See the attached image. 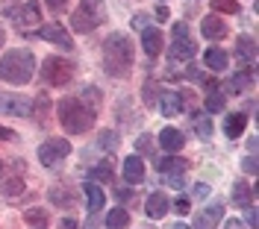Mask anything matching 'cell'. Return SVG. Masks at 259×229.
Segmentation results:
<instances>
[{"instance_id":"e0dca14e","label":"cell","mask_w":259,"mask_h":229,"mask_svg":"<svg viewBox=\"0 0 259 229\" xmlns=\"http://www.w3.org/2000/svg\"><path fill=\"white\" fill-rule=\"evenodd\" d=\"M159 144H162V150H168V153H180V150L186 147V135L180 130H174V127H165V130L159 132Z\"/></svg>"},{"instance_id":"6da1fadb","label":"cell","mask_w":259,"mask_h":229,"mask_svg":"<svg viewBox=\"0 0 259 229\" xmlns=\"http://www.w3.org/2000/svg\"><path fill=\"white\" fill-rule=\"evenodd\" d=\"M103 68L106 74L115 80H127L133 74V62H136V47H133V38L127 33H112L103 38Z\"/></svg>"},{"instance_id":"681fc988","label":"cell","mask_w":259,"mask_h":229,"mask_svg":"<svg viewBox=\"0 0 259 229\" xmlns=\"http://www.w3.org/2000/svg\"><path fill=\"white\" fill-rule=\"evenodd\" d=\"M168 229H192V226H186V223H171Z\"/></svg>"},{"instance_id":"60d3db41","label":"cell","mask_w":259,"mask_h":229,"mask_svg":"<svg viewBox=\"0 0 259 229\" xmlns=\"http://www.w3.org/2000/svg\"><path fill=\"white\" fill-rule=\"evenodd\" d=\"M15 138H18L15 130H9V127H3V124H0V141H15Z\"/></svg>"},{"instance_id":"4316f807","label":"cell","mask_w":259,"mask_h":229,"mask_svg":"<svg viewBox=\"0 0 259 229\" xmlns=\"http://www.w3.org/2000/svg\"><path fill=\"white\" fill-rule=\"evenodd\" d=\"M189 121H192V130L200 135V138H209L212 135V121L206 112H192L189 115Z\"/></svg>"},{"instance_id":"d4e9b609","label":"cell","mask_w":259,"mask_h":229,"mask_svg":"<svg viewBox=\"0 0 259 229\" xmlns=\"http://www.w3.org/2000/svg\"><path fill=\"white\" fill-rule=\"evenodd\" d=\"M30 115L35 118V124H48V118H50V97H48V91H41L38 97L32 100V109H30Z\"/></svg>"},{"instance_id":"4dcf8cb0","label":"cell","mask_w":259,"mask_h":229,"mask_svg":"<svg viewBox=\"0 0 259 229\" xmlns=\"http://www.w3.org/2000/svg\"><path fill=\"white\" fill-rule=\"evenodd\" d=\"M92 177H95L97 182H115V170H112V162H100L92 170Z\"/></svg>"},{"instance_id":"f907efd6","label":"cell","mask_w":259,"mask_h":229,"mask_svg":"<svg viewBox=\"0 0 259 229\" xmlns=\"http://www.w3.org/2000/svg\"><path fill=\"white\" fill-rule=\"evenodd\" d=\"M3 41H6V30L0 27V47H3Z\"/></svg>"},{"instance_id":"7402d4cb","label":"cell","mask_w":259,"mask_h":229,"mask_svg":"<svg viewBox=\"0 0 259 229\" xmlns=\"http://www.w3.org/2000/svg\"><path fill=\"white\" fill-rule=\"evenodd\" d=\"M156 167H159V174H180V177H183V174L192 167V162L183 159V156H165V159L156 162Z\"/></svg>"},{"instance_id":"816d5d0a","label":"cell","mask_w":259,"mask_h":229,"mask_svg":"<svg viewBox=\"0 0 259 229\" xmlns=\"http://www.w3.org/2000/svg\"><path fill=\"white\" fill-rule=\"evenodd\" d=\"M0 167H3V162H0Z\"/></svg>"},{"instance_id":"b9f144b4","label":"cell","mask_w":259,"mask_h":229,"mask_svg":"<svg viewBox=\"0 0 259 229\" xmlns=\"http://www.w3.org/2000/svg\"><path fill=\"white\" fill-rule=\"evenodd\" d=\"M142 91H145V103H147V106H153V103H156V94H153V82H147Z\"/></svg>"},{"instance_id":"7a4b0ae2","label":"cell","mask_w":259,"mask_h":229,"mask_svg":"<svg viewBox=\"0 0 259 229\" xmlns=\"http://www.w3.org/2000/svg\"><path fill=\"white\" fill-rule=\"evenodd\" d=\"M35 74V56L32 50L15 47V50H6L3 59H0V80L12 82V85H27Z\"/></svg>"},{"instance_id":"ac0fdd59","label":"cell","mask_w":259,"mask_h":229,"mask_svg":"<svg viewBox=\"0 0 259 229\" xmlns=\"http://www.w3.org/2000/svg\"><path fill=\"white\" fill-rule=\"evenodd\" d=\"M124 180H127L130 185L145 182V162H142V156H127V159H124Z\"/></svg>"},{"instance_id":"8fae6325","label":"cell","mask_w":259,"mask_h":229,"mask_svg":"<svg viewBox=\"0 0 259 229\" xmlns=\"http://www.w3.org/2000/svg\"><path fill=\"white\" fill-rule=\"evenodd\" d=\"M38 38H45V41H50V44H56V47H62V50H74V38H71V33H68L65 27H59V24H48V27H41V30H38Z\"/></svg>"},{"instance_id":"ee69618b","label":"cell","mask_w":259,"mask_h":229,"mask_svg":"<svg viewBox=\"0 0 259 229\" xmlns=\"http://www.w3.org/2000/svg\"><path fill=\"white\" fill-rule=\"evenodd\" d=\"M244 170H247V174H256V159H253V156L244 159Z\"/></svg>"},{"instance_id":"7dc6e473","label":"cell","mask_w":259,"mask_h":229,"mask_svg":"<svg viewBox=\"0 0 259 229\" xmlns=\"http://www.w3.org/2000/svg\"><path fill=\"white\" fill-rule=\"evenodd\" d=\"M227 229H244V223L239 217H233V220H227Z\"/></svg>"},{"instance_id":"836d02e7","label":"cell","mask_w":259,"mask_h":229,"mask_svg":"<svg viewBox=\"0 0 259 229\" xmlns=\"http://www.w3.org/2000/svg\"><path fill=\"white\" fill-rule=\"evenodd\" d=\"M80 100L92 109V112H97V109H100V103H103V97H100V91H97V88H85V91L80 94Z\"/></svg>"},{"instance_id":"f546056e","label":"cell","mask_w":259,"mask_h":229,"mask_svg":"<svg viewBox=\"0 0 259 229\" xmlns=\"http://www.w3.org/2000/svg\"><path fill=\"white\" fill-rule=\"evenodd\" d=\"M24 220L32 223V226H38V229H45L50 223V212L48 209H27V212H24Z\"/></svg>"},{"instance_id":"c3c4849f","label":"cell","mask_w":259,"mask_h":229,"mask_svg":"<svg viewBox=\"0 0 259 229\" xmlns=\"http://www.w3.org/2000/svg\"><path fill=\"white\" fill-rule=\"evenodd\" d=\"M156 18H159V21H165V18H168V6H159V9H156Z\"/></svg>"},{"instance_id":"4fadbf2b","label":"cell","mask_w":259,"mask_h":229,"mask_svg":"<svg viewBox=\"0 0 259 229\" xmlns=\"http://www.w3.org/2000/svg\"><path fill=\"white\" fill-rule=\"evenodd\" d=\"M12 18H15L18 30H27V27H32V24H38V21H41V15H38V3H35V0H27L21 9L12 12Z\"/></svg>"},{"instance_id":"cb8c5ba5","label":"cell","mask_w":259,"mask_h":229,"mask_svg":"<svg viewBox=\"0 0 259 229\" xmlns=\"http://www.w3.org/2000/svg\"><path fill=\"white\" fill-rule=\"evenodd\" d=\"M227 62H230V56H227L221 47H209L206 50V56H203V65L209 68L212 74H221V71L227 68Z\"/></svg>"},{"instance_id":"9a60e30c","label":"cell","mask_w":259,"mask_h":229,"mask_svg":"<svg viewBox=\"0 0 259 229\" xmlns=\"http://www.w3.org/2000/svg\"><path fill=\"white\" fill-rule=\"evenodd\" d=\"M236 59L244 62V68H253V59H256V41H253V35H239V41H236Z\"/></svg>"},{"instance_id":"3957f363","label":"cell","mask_w":259,"mask_h":229,"mask_svg":"<svg viewBox=\"0 0 259 229\" xmlns=\"http://www.w3.org/2000/svg\"><path fill=\"white\" fill-rule=\"evenodd\" d=\"M59 124L71 135H82L95 127V112L80 97H62L59 100Z\"/></svg>"},{"instance_id":"7c38bea8","label":"cell","mask_w":259,"mask_h":229,"mask_svg":"<svg viewBox=\"0 0 259 229\" xmlns=\"http://www.w3.org/2000/svg\"><path fill=\"white\" fill-rule=\"evenodd\" d=\"M159 109H162L165 118H177V115H183L186 112V97H183V91H162Z\"/></svg>"},{"instance_id":"8d00e7d4","label":"cell","mask_w":259,"mask_h":229,"mask_svg":"<svg viewBox=\"0 0 259 229\" xmlns=\"http://www.w3.org/2000/svg\"><path fill=\"white\" fill-rule=\"evenodd\" d=\"M100 144H103V147H115V144H118V141H115V132L112 130H103V132H100Z\"/></svg>"},{"instance_id":"d6986e66","label":"cell","mask_w":259,"mask_h":229,"mask_svg":"<svg viewBox=\"0 0 259 229\" xmlns=\"http://www.w3.org/2000/svg\"><path fill=\"white\" fill-rule=\"evenodd\" d=\"M74 200H77L74 185H53V188H50V203L59 206V209H71Z\"/></svg>"},{"instance_id":"ba28073f","label":"cell","mask_w":259,"mask_h":229,"mask_svg":"<svg viewBox=\"0 0 259 229\" xmlns=\"http://www.w3.org/2000/svg\"><path fill=\"white\" fill-rule=\"evenodd\" d=\"M71 153V141L68 138H48L41 147H38V162L53 167V164H59Z\"/></svg>"},{"instance_id":"f6af8a7d","label":"cell","mask_w":259,"mask_h":229,"mask_svg":"<svg viewBox=\"0 0 259 229\" xmlns=\"http://www.w3.org/2000/svg\"><path fill=\"white\" fill-rule=\"evenodd\" d=\"M247 223H250L253 229H256V223H259L256 220V209H253V206H247Z\"/></svg>"},{"instance_id":"f35d334b","label":"cell","mask_w":259,"mask_h":229,"mask_svg":"<svg viewBox=\"0 0 259 229\" xmlns=\"http://www.w3.org/2000/svg\"><path fill=\"white\" fill-rule=\"evenodd\" d=\"M150 147H153V141H150V135H142V138L136 141V150H139V153H150Z\"/></svg>"},{"instance_id":"d6a6232c","label":"cell","mask_w":259,"mask_h":229,"mask_svg":"<svg viewBox=\"0 0 259 229\" xmlns=\"http://www.w3.org/2000/svg\"><path fill=\"white\" fill-rule=\"evenodd\" d=\"M212 12L236 15V12H239V0H212Z\"/></svg>"},{"instance_id":"484cf974","label":"cell","mask_w":259,"mask_h":229,"mask_svg":"<svg viewBox=\"0 0 259 229\" xmlns=\"http://www.w3.org/2000/svg\"><path fill=\"white\" fill-rule=\"evenodd\" d=\"M230 88H233L236 94L250 91V88H253V68H239V74L230 80Z\"/></svg>"},{"instance_id":"d590c367","label":"cell","mask_w":259,"mask_h":229,"mask_svg":"<svg viewBox=\"0 0 259 229\" xmlns=\"http://www.w3.org/2000/svg\"><path fill=\"white\" fill-rule=\"evenodd\" d=\"M45 3H48V9L53 12V15H62L65 9H68V3H71V0H45Z\"/></svg>"},{"instance_id":"e575fe53","label":"cell","mask_w":259,"mask_h":229,"mask_svg":"<svg viewBox=\"0 0 259 229\" xmlns=\"http://www.w3.org/2000/svg\"><path fill=\"white\" fill-rule=\"evenodd\" d=\"M171 209H174L177 214H189L192 212V200H189V197H177V200L171 203Z\"/></svg>"},{"instance_id":"8992f818","label":"cell","mask_w":259,"mask_h":229,"mask_svg":"<svg viewBox=\"0 0 259 229\" xmlns=\"http://www.w3.org/2000/svg\"><path fill=\"white\" fill-rule=\"evenodd\" d=\"M41 80L48 85H68L74 80V62H68L65 56H48L45 65H41Z\"/></svg>"},{"instance_id":"ffe728a7","label":"cell","mask_w":259,"mask_h":229,"mask_svg":"<svg viewBox=\"0 0 259 229\" xmlns=\"http://www.w3.org/2000/svg\"><path fill=\"white\" fill-rule=\"evenodd\" d=\"M168 209H171V203H168V197L162 194V191H156V194H150V197H147V203H145V212H147V217H153V220H159V217H165V214H168Z\"/></svg>"},{"instance_id":"5bb4252c","label":"cell","mask_w":259,"mask_h":229,"mask_svg":"<svg viewBox=\"0 0 259 229\" xmlns=\"http://www.w3.org/2000/svg\"><path fill=\"white\" fill-rule=\"evenodd\" d=\"M200 33H203V38H209V41H221V38H227V21H221V18L212 12V15L203 18Z\"/></svg>"},{"instance_id":"9c48e42d","label":"cell","mask_w":259,"mask_h":229,"mask_svg":"<svg viewBox=\"0 0 259 229\" xmlns=\"http://www.w3.org/2000/svg\"><path fill=\"white\" fill-rule=\"evenodd\" d=\"M32 103L21 94H0V115H12V118H27Z\"/></svg>"},{"instance_id":"1f68e13d","label":"cell","mask_w":259,"mask_h":229,"mask_svg":"<svg viewBox=\"0 0 259 229\" xmlns=\"http://www.w3.org/2000/svg\"><path fill=\"white\" fill-rule=\"evenodd\" d=\"M227 106V97L221 91H212L209 97H206V115H215V112H224Z\"/></svg>"},{"instance_id":"44dd1931","label":"cell","mask_w":259,"mask_h":229,"mask_svg":"<svg viewBox=\"0 0 259 229\" xmlns=\"http://www.w3.org/2000/svg\"><path fill=\"white\" fill-rule=\"evenodd\" d=\"M244 127H247V115L244 112H230L227 115V121H224V132H227V138H242V132Z\"/></svg>"},{"instance_id":"ab89813d","label":"cell","mask_w":259,"mask_h":229,"mask_svg":"<svg viewBox=\"0 0 259 229\" xmlns=\"http://www.w3.org/2000/svg\"><path fill=\"white\" fill-rule=\"evenodd\" d=\"M162 177H165V182H168L171 188H183V185H186V182H183V177H180V174H162Z\"/></svg>"},{"instance_id":"603a6c76","label":"cell","mask_w":259,"mask_h":229,"mask_svg":"<svg viewBox=\"0 0 259 229\" xmlns=\"http://www.w3.org/2000/svg\"><path fill=\"white\" fill-rule=\"evenodd\" d=\"M82 191H85V200H89V212L97 214L100 209H103V203H106L103 188H100L97 182H85V185H82Z\"/></svg>"},{"instance_id":"5b68a950","label":"cell","mask_w":259,"mask_h":229,"mask_svg":"<svg viewBox=\"0 0 259 229\" xmlns=\"http://www.w3.org/2000/svg\"><path fill=\"white\" fill-rule=\"evenodd\" d=\"M194 53H197V44H194L192 33H189V24H186V21H177V24H174V33H171L168 56H171L174 62H189V59H194Z\"/></svg>"},{"instance_id":"74e56055","label":"cell","mask_w":259,"mask_h":229,"mask_svg":"<svg viewBox=\"0 0 259 229\" xmlns=\"http://www.w3.org/2000/svg\"><path fill=\"white\" fill-rule=\"evenodd\" d=\"M147 21H150V18H147V12H136V15H133V27H136V30H145Z\"/></svg>"},{"instance_id":"30bf717a","label":"cell","mask_w":259,"mask_h":229,"mask_svg":"<svg viewBox=\"0 0 259 229\" xmlns=\"http://www.w3.org/2000/svg\"><path fill=\"white\" fill-rule=\"evenodd\" d=\"M224 217V206L215 200V203H209L206 209H200V212L192 217V229H215V223Z\"/></svg>"},{"instance_id":"52a82bcc","label":"cell","mask_w":259,"mask_h":229,"mask_svg":"<svg viewBox=\"0 0 259 229\" xmlns=\"http://www.w3.org/2000/svg\"><path fill=\"white\" fill-rule=\"evenodd\" d=\"M3 180H0V194L3 197H18L24 191V162H12L9 167H0Z\"/></svg>"},{"instance_id":"277c9868","label":"cell","mask_w":259,"mask_h":229,"mask_svg":"<svg viewBox=\"0 0 259 229\" xmlns=\"http://www.w3.org/2000/svg\"><path fill=\"white\" fill-rule=\"evenodd\" d=\"M106 18H109V12H106L103 0H80V6L71 15V30L74 33H92L100 24H106Z\"/></svg>"},{"instance_id":"f1b7e54d","label":"cell","mask_w":259,"mask_h":229,"mask_svg":"<svg viewBox=\"0 0 259 229\" xmlns=\"http://www.w3.org/2000/svg\"><path fill=\"white\" fill-rule=\"evenodd\" d=\"M130 226V212L127 209H112L109 212V217H106V229H127Z\"/></svg>"},{"instance_id":"2e32d148","label":"cell","mask_w":259,"mask_h":229,"mask_svg":"<svg viewBox=\"0 0 259 229\" xmlns=\"http://www.w3.org/2000/svg\"><path fill=\"white\" fill-rule=\"evenodd\" d=\"M142 44H145L147 56H159L162 44H165V35H162V30H156V27H145V30H142Z\"/></svg>"},{"instance_id":"83f0119b","label":"cell","mask_w":259,"mask_h":229,"mask_svg":"<svg viewBox=\"0 0 259 229\" xmlns=\"http://www.w3.org/2000/svg\"><path fill=\"white\" fill-rule=\"evenodd\" d=\"M233 203L242 206V209L253 206V188H250L247 182H236V185H233Z\"/></svg>"},{"instance_id":"7bdbcfd3","label":"cell","mask_w":259,"mask_h":229,"mask_svg":"<svg viewBox=\"0 0 259 229\" xmlns=\"http://www.w3.org/2000/svg\"><path fill=\"white\" fill-rule=\"evenodd\" d=\"M194 197H200V200H203V197H209V185H206V182H200V185L194 188Z\"/></svg>"},{"instance_id":"bcb514c9","label":"cell","mask_w":259,"mask_h":229,"mask_svg":"<svg viewBox=\"0 0 259 229\" xmlns=\"http://www.w3.org/2000/svg\"><path fill=\"white\" fill-rule=\"evenodd\" d=\"M59 226H62V229H77V217H65Z\"/></svg>"}]
</instances>
